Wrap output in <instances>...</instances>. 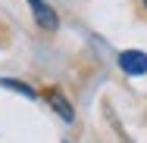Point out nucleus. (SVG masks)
<instances>
[{
    "mask_svg": "<svg viewBox=\"0 0 147 143\" xmlns=\"http://www.w3.org/2000/svg\"><path fill=\"white\" fill-rule=\"evenodd\" d=\"M119 69L125 75H147V53H141V50H122L119 53Z\"/></svg>",
    "mask_w": 147,
    "mask_h": 143,
    "instance_id": "1",
    "label": "nucleus"
},
{
    "mask_svg": "<svg viewBox=\"0 0 147 143\" xmlns=\"http://www.w3.org/2000/svg\"><path fill=\"white\" fill-rule=\"evenodd\" d=\"M31 3V9H34V19H38V25H41V28H57V16H53V9H50V6H44V3H41V0H28Z\"/></svg>",
    "mask_w": 147,
    "mask_h": 143,
    "instance_id": "2",
    "label": "nucleus"
},
{
    "mask_svg": "<svg viewBox=\"0 0 147 143\" xmlns=\"http://www.w3.org/2000/svg\"><path fill=\"white\" fill-rule=\"evenodd\" d=\"M47 103H50V106L59 112V118H63V121H72V118H75V112H72V103H66V96H63L59 90H50V93H47Z\"/></svg>",
    "mask_w": 147,
    "mask_h": 143,
    "instance_id": "3",
    "label": "nucleus"
},
{
    "mask_svg": "<svg viewBox=\"0 0 147 143\" xmlns=\"http://www.w3.org/2000/svg\"><path fill=\"white\" fill-rule=\"evenodd\" d=\"M0 84H3V87H9V90H16V93H25V96H34V90H31L28 84H22V81H13V78H3Z\"/></svg>",
    "mask_w": 147,
    "mask_h": 143,
    "instance_id": "4",
    "label": "nucleus"
},
{
    "mask_svg": "<svg viewBox=\"0 0 147 143\" xmlns=\"http://www.w3.org/2000/svg\"><path fill=\"white\" fill-rule=\"evenodd\" d=\"M144 3H147V0H144Z\"/></svg>",
    "mask_w": 147,
    "mask_h": 143,
    "instance_id": "5",
    "label": "nucleus"
}]
</instances>
